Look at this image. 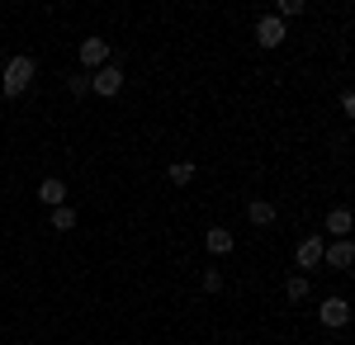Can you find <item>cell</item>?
Instances as JSON below:
<instances>
[{"instance_id":"obj_1","label":"cell","mask_w":355,"mask_h":345,"mask_svg":"<svg viewBox=\"0 0 355 345\" xmlns=\"http://www.w3.org/2000/svg\"><path fill=\"white\" fill-rule=\"evenodd\" d=\"M33 71H38V62L33 57H10L5 62V71H0V90L10 95V100H19L28 90V80H33Z\"/></svg>"},{"instance_id":"obj_2","label":"cell","mask_w":355,"mask_h":345,"mask_svg":"<svg viewBox=\"0 0 355 345\" xmlns=\"http://www.w3.org/2000/svg\"><path fill=\"white\" fill-rule=\"evenodd\" d=\"M318 321H322V326H331V331L351 326V303H346L341 293H331V298H322V303H318Z\"/></svg>"},{"instance_id":"obj_3","label":"cell","mask_w":355,"mask_h":345,"mask_svg":"<svg viewBox=\"0 0 355 345\" xmlns=\"http://www.w3.org/2000/svg\"><path fill=\"white\" fill-rule=\"evenodd\" d=\"M76 62H81L85 71L95 76L100 67H110V43H105L100 33H90V38H85V43H81V53H76Z\"/></svg>"},{"instance_id":"obj_4","label":"cell","mask_w":355,"mask_h":345,"mask_svg":"<svg viewBox=\"0 0 355 345\" xmlns=\"http://www.w3.org/2000/svg\"><path fill=\"white\" fill-rule=\"evenodd\" d=\"M119 90H123V67H114V62L90 76V95H100V100H114Z\"/></svg>"},{"instance_id":"obj_5","label":"cell","mask_w":355,"mask_h":345,"mask_svg":"<svg viewBox=\"0 0 355 345\" xmlns=\"http://www.w3.org/2000/svg\"><path fill=\"white\" fill-rule=\"evenodd\" d=\"M284 33H289V28H284L279 15H261V19H256V43H261V48H279Z\"/></svg>"},{"instance_id":"obj_6","label":"cell","mask_w":355,"mask_h":345,"mask_svg":"<svg viewBox=\"0 0 355 345\" xmlns=\"http://www.w3.org/2000/svg\"><path fill=\"white\" fill-rule=\"evenodd\" d=\"M322 260H327L331 269H351V265H355V241H351V237H336V241H327Z\"/></svg>"},{"instance_id":"obj_7","label":"cell","mask_w":355,"mask_h":345,"mask_svg":"<svg viewBox=\"0 0 355 345\" xmlns=\"http://www.w3.org/2000/svg\"><path fill=\"white\" fill-rule=\"evenodd\" d=\"M322 251H327V241L322 237H303L299 251H294V260H299V274H308L313 265H322Z\"/></svg>"},{"instance_id":"obj_8","label":"cell","mask_w":355,"mask_h":345,"mask_svg":"<svg viewBox=\"0 0 355 345\" xmlns=\"http://www.w3.org/2000/svg\"><path fill=\"white\" fill-rule=\"evenodd\" d=\"M38 204H48V209H62V204H67V180H62V175H48V180H38Z\"/></svg>"},{"instance_id":"obj_9","label":"cell","mask_w":355,"mask_h":345,"mask_svg":"<svg viewBox=\"0 0 355 345\" xmlns=\"http://www.w3.org/2000/svg\"><path fill=\"white\" fill-rule=\"evenodd\" d=\"M204 251H209V256H232V251H237V237H232L227 227H209V232H204Z\"/></svg>"},{"instance_id":"obj_10","label":"cell","mask_w":355,"mask_h":345,"mask_svg":"<svg viewBox=\"0 0 355 345\" xmlns=\"http://www.w3.org/2000/svg\"><path fill=\"white\" fill-rule=\"evenodd\" d=\"M246 222H251V227H270L275 222V204L270 199H251V204H246Z\"/></svg>"},{"instance_id":"obj_11","label":"cell","mask_w":355,"mask_h":345,"mask_svg":"<svg viewBox=\"0 0 355 345\" xmlns=\"http://www.w3.org/2000/svg\"><path fill=\"white\" fill-rule=\"evenodd\" d=\"M322 222H327V232H331V237H346V232L355 227V213H351V209H331L327 218H322Z\"/></svg>"},{"instance_id":"obj_12","label":"cell","mask_w":355,"mask_h":345,"mask_svg":"<svg viewBox=\"0 0 355 345\" xmlns=\"http://www.w3.org/2000/svg\"><path fill=\"white\" fill-rule=\"evenodd\" d=\"M194 175H199V170H194V161H175V166L166 170V180H171V185H175V189L194 185Z\"/></svg>"},{"instance_id":"obj_13","label":"cell","mask_w":355,"mask_h":345,"mask_svg":"<svg viewBox=\"0 0 355 345\" xmlns=\"http://www.w3.org/2000/svg\"><path fill=\"white\" fill-rule=\"evenodd\" d=\"M308 293H313V284H308V274H289V279H284V298H289V303H303Z\"/></svg>"},{"instance_id":"obj_14","label":"cell","mask_w":355,"mask_h":345,"mask_svg":"<svg viewBox=\"0 0 355 345\" xmlns=\"http://www.w3.org/2000/svg\"><path fill=\"white\" fill-rule=\"evenodd\" d=\"M53 227H57V232H71V227H76V209H71V204L53 209Z\"/></svg>"},{"instance_id":"obj_15","label":"cell","mask_w":355,"mask_h":345,"mask_svg":"<svg viewBox=\"0 0 355 345\" xmlns=\"http://www.w3.org/2000/svg\"><path fill=\"white\" fill-rule=\"evenodd\" d=\"M67 90H71L76 100H81V95H90V76H85V71H71V76H67Z\"/></svg>"},{"instance_id":"obj_16","label":"cell","mask_w":355,"mask_h":345,"mask_svg":"<svg viewBox=\"0 0 355 345\" xmlns=\"http://www.w3.org/2000/svg\"><path fill=\"white\" fill-rule=\"evenodd\" d=\"M199 284H204V293H223V274H218V269H204Z\"/></svg>"},{"instance_id":"obj_17","label":"cell","mask_w":355,"mask_h":345,"mask_svg":"<svg viewBox=\"0 0 355 345\" xmlns=\"http://www.w3.org/2000/svg\"><path fill=\"white\" fill-rule=\"evenodd\" d=\"M275 15H279V19H294V15H303V0H279Z\"/></svg>"},{"instance_id":"obj_18","label":"cell","mask_w":355,"mask_h":345,"mask_svg":"<svg viewBox=\"0 0 355 345\" xmlns=\"http://www.w3.org/2000/svg\"><path fill=\"white\" fill-rule=\"evenodd\" d=\"M341 114L355 123V90H346V95H341Z\"/></svg>"},{"instance_id":"obj_19","label":"cell","mask_w":355,"mask_h":345,"mask_svg":"<svg viewBox=\"0 0 355 345\" xmlns=\"http://www.w3.org/2000/svg\"><path fill=\"white\" fill-rule=\"evenodd\" d=\"M0 71H5V53H0Z\"/></svg>"}]
</instances>
